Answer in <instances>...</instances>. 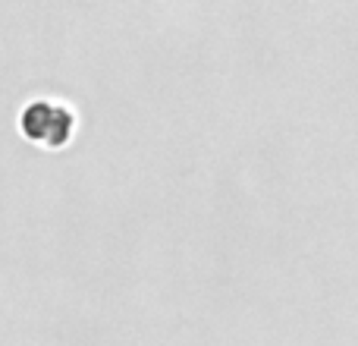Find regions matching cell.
<instances>
[{
	"label": "cell",
	"instance_id": "obj_1",
	"mask_svg": "<svg viewBox=\"0 0 358 346\" xmlns=\"http://www.w3.org/2000/svg\"><path fill=\"white\" fill-rule=\"evenodd\" d=\"M19 130L29 142L44 145V148L57 151L63 145H69L76 132V113L69 104L54 98H35L25 104V111L19 113Z\"/></svg>",
	"mask_w": 358,
	"mask_h": 346
}]
</instances>
